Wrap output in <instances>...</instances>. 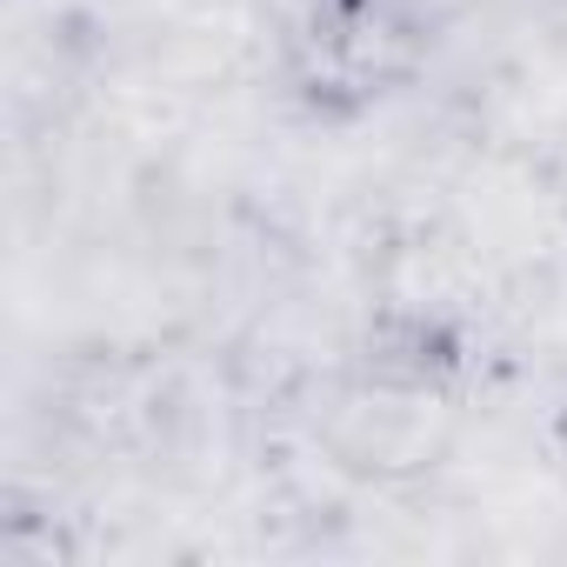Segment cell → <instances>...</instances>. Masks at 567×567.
<instances>
[{
	"label": "cell",
	"instance_id": "obj_1",
	"mask_svg": "<svg viewBox=\"0 0 567 567\" xmlns=\"http://www.w3.org/2000/svg\"><path fill=\"white\" fill-rule=\"evenodd\" d=\"M441 48L434 0H280L274 81L315 127H348L401 101Z\"/></svg>",
	"mask_w": 567,
	"mask_h": 567
}]
</instances>
